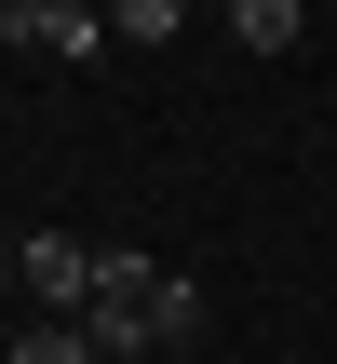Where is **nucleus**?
<instances>
[{"label":"nucleus","mask_w":337,"mask_h":364,"mask_svg":"<svg viewBox=\"0 0 337 364\" xmlns=\"http://www.w3.org/2000/svg\"><path fill=\"white\" fill-rule=\"evenodd\" d=\"M81 338L95 364H135V351H189L203 338V297L162 270V257H122L108 243V270H95V297H81Z\"/></svg>","instance_id":"1"},{"label":"nucleus","mask_w":337,"mask_h":364,"mask_svg":"<svg viewBox=\"0 0 337 364\" xmlns=\"http://www.w3.org/2000/svg\"><path fill=\"white\" fill-rule=\"evenodd\" d=\"M0 270H14V257H0Z\"/></svg>","instance_id":"6"},{"label":"nucleus","mask_w":337,"mask_h":364,"mask_svg":"<svg viewBox=\"0 0 337 364\" xmlns=\"http://www.w3.org/2000/svg\"><path fill=\"white\" fill-rule=\"evenodd\" d=\"M230 41H243V54H284V41H297V0H243Z\"/></svg>","instance_id":"4"},{"label":"nucleus","mask_w":337,"mask_h":364,"mask_svg":"<svg viewBox=\"0 0 337 364\" xmlns=\"http://www.w3.org/2000/svg\"><path fill=\"white\" fill-rule=\"evenodd\" d=\"M95 270H108V243H81V230H27V243H14V284H27V297H41L54 324H81Z\"/></svg>","instance_id":"2"},{"label":"nucleus","mask_w":337,"mask_h":364,"mask_svg":"<svg viewBox=\"0 0 337 364\" xmlns=\"http://www.w3.org/2000/svg\"><path fill=\"white\" fill-rule=\"evenodd\" d=\"M0 364H95V338H81V324H27Z\"/></svg>","instance_id":"5"},{"label":"nucleus","mask_w":337,"mask_h":364,"mask_svg":"<svg viewBox=\"0 0 337 364\" xmlns=\"http://www.w3.org/2000/svg\"><path fill=\"white\" fill-rule=\"evenodd\" d=\"M0 41H27V54H108V27L81 0H0Z\"/></svg>","instance_id":"3"}]
</instances>
